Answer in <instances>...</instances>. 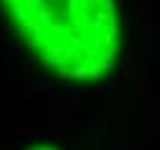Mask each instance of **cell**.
<instances>
[{
  "label": "cell",
  "mask_w": 160,
  "mask_h": 150,
  "mask_svg": "<svg viewBox=\"0 0 160 150\" xmlns=\"http://www.w3.org/2000/svg\"><path fill=\"white\" fill-rule=\"evenodd\" d=\"M30 150H56V148H51V146H35V148H30Z\"/></svg>",
  "instance_id": "obj_2"
},
{
  "label": "cell",
  "mask_w": 160,
  "mask_h": 150,
  "mask_svg": "<svg viewBox=\"0 0 160 150\" xmlns=\"http://www.w3.org/2000/svg\"><path fill=\"white\" fill-rule=\"evenodd\" d=\"M44 67L74 81H95L114 69L121 28L114 0H0Z\"/></svg>",
  "instance_id": "obj_1"
}]
</instances>
